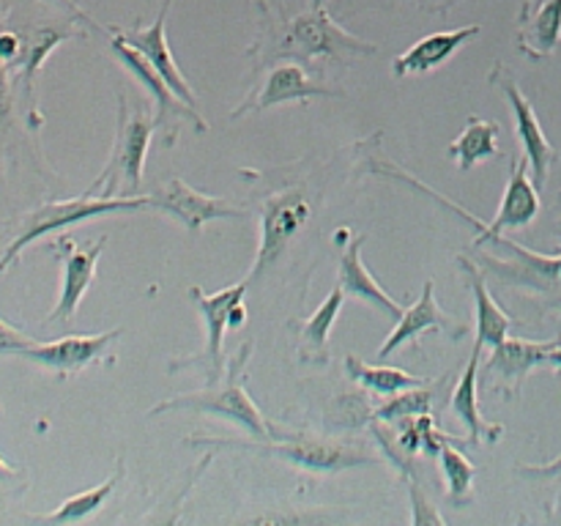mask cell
Here are the masks:
<instances>
[{"label": "cell", "instance_id": "32", "mask_svg": "<svg viewBox=\"0 0 561 526\" xmlns=\"http://www.w3.org/2000/svg\"><path fill=\"white\" fill-rule=\"evenodd\" d=\"M515 474H520L529 482H557L561 488V455L553 458L551 464H537V466H515Z\"/></svg>", "mask_w": 561, "mask_h": 526}, {"label": "cell", "instance_id": "40", "mask_svg": "<svg viewBox=\"0 0 561 526\" xmlns=\"http://www.w3.org/2000/svg\"><path fill=\"white\" fill-rule=\"evenodd\" d=\"M422 5H427V0H422Z\"/></svg>", "mask_w": 561, "mask_h": 526}, {"label": "cell", "instance_id": "11", "mask_svg": "<svg viewBox=\"0 0 561 526\" xmlns=\"http://www.w3.org/2000/svg\"><path fill=\"white\" fill-rule=\"evenodd\" d=\"M104 241H107V236H99L93 244L77 247L71 236H60L58 241L49 244V250L60 261V296L55 301V310L49 312L47 323H69L77 316L82 296L88 294L93 277H96L99 255L104 250Z\"/></svg>", "mask_w": 561, "mask_h": 526}, {"label": "cell", "instance_id": "5", "mask_svg": "<svg viewBox=\"0 0 561 526\" xmlns=\"http://www.w3.org/2000/svg\"><path fill=\"white\" fill-rule=\"evenodd\" d=\"M153 118H148L142 110H129L126 107V96H118V132H115L113 153H110V162L104 164L102 175L93 181V186L88 192L102 190L104 197H115L118 184L124 186V195H140L142 184V168H146L148 146H151L153 137Z\"/></svg>", "mask_w": 561, "mask_h": 526}, {"label": "cell", "instance_id": "22", "mask_svg": "<svg viewBox=\"0 0 561 526\" xmlns=\"http://www.w3.org/2000/svg\"><path fill=\"white\" fill-rule=\"evenodd\" d=\"M480 356L482 351L474 348L471 351L469 362H466V370L460 376V381L455 384L453 389V414L458 416L460 422L469 431V444H496L499 438L504 436V425H496V422H488L482 416L480 409Z\"/></svg>", "mask_w": 561, "mask_h": 526}, {"label": "cell", "instance_id": "12", "mask_svg": "<svg viewBox=\"0 0 561 526\" xmlns=\"http://www.w3.org/2000/svg\"><path fill=\"white\" fill-rule=\"evenodd\" d=\"M121 334H124V329L115 327L102 334H66V338L53 340V343L31 340L20 356L58 373V378H69L85 370L93 362L107 359L113 345L121 340Z\"/></svg>", "mask_w": 561, "mask_h": 526}, {"label": "cell", "instance_id": "20", "mask_svg": "<svg viewBox=\"0 0 561 526\" xmlns=\"http://www.w3.org/2000/svg\"><path fill=\"white\" fill-rule=\"evenodd\" d=\"M460 274H463L466 285L471 288V296H474V310H477V340L474 348H496L499 343L510 338V329H513V318L502 310L496 299L491 296L485 285V272H482L480 263L469 261L466 255L458 258Z\"/></svg>", "mask_w": 561, "mask_h": 526}, {"label": "cell", "instance_id": "13", "mask_svg": "<svg viewBox=\"0 0 561 526\" xmlns=\"http://www.w3.org/2000/svg\"><path fill=\"white\" fill-rule=\"evenodd\" d=\"M151 197L153 211H162L168 217L179 219L186 230H203V225L214 222V219H241L247 211L241 206H233L230 201L217 195H206V192L195 190L186 181L170 179L168 184L159 186Z\"/></svg>", "mask_w": 561, "mask_h": 526}, {"label": "cell", "instance_id": "16", "mask_svg": "<svg viewBox=\"0 0 561 526\" xmlns=\"http://www.w3.org/2000/svg\"><path fill=\"white\" fill-rule=\"evenodd\" d=\"M551 345L553 340L531 343V340L507 338L491 351V359L485 362V370L482 373L491 378L496 392L507 395V398H518L529 373H535L537 367H546Z\"/></svg>", "mask_w": 561, "mask_h": 526}, {"label": "cell", "instance_id": "14", "mask_svg": "<svg viewBox=\"0 0 561 526\" xmlns=\"http://www.w3.org/2000/svg\"><path fill=\"white\" fill-rule=\"evenodd\" d=\"M425 332H449V338L453 340H460L469 334V327H466L463 321H455L453 316H447V312L438 307L436 285H433V279H425L420 299H416L411 307H405L403 316L398 318L392 334H389V338L381 343V348H378V362L398 354L403 345L409 343L416 345Z\"/></svg>", "mask_w": 561, "mask_h": 526}, {"label": "cell", "instance_id": "24", "mask_svg": "<svg viewBox=\"0 0 561 526\" xmlns=\"http://www.w3.org/2000/svg\"><path fill=\"white\" fill-rule=\"evenodd\" d=\"M499 132H502V126H499L496 121L477 118V115H471V118L466 121L463 132H460V135L449 142L447 157L453 159V162L458 164L463 173H469V170H474L477 164H482V162H488V159L496 157Z\"/></svg>", "mask_w": 561, "mask_h": 526}, {"label": "cell", "instance_id": "19", "mask_svg": "<svg viewBox=\"0 0 561 526\" xmlns=\"http://www.w3.org/2000/svg\"><path fill=\"white\" fill-rule=\"evenodd\" d=\"M480 25H463L455 27V31H438L431 36L420 38L414 47H409L405 53H400L392 60V75L394 77H409V75H427V71L438 69V66L447 64L460 47L471 42L474 36H480Z\"/></svg>", "mask_w": 561, "mask_h": 526}, {"label": "cell", "instance_id": "23", "mask_svg": "<svg viewBox=\"0 0 561 526\" xmlns=\"http://www.w3.org/2000/svg\"><path fill=\"white\" fill-rule=\"evenodd\" d=\"M515 42L529 60L551 58L561 47V0L524 3Z\"/></svg>", "mask_w": 561, "mask_h": 526}, {"label": "cell", "instance_id": "41", "mask_svg": "<svg viewBox=\"0 0 561 526\" xmlns=\"http://www.w3.org/2000/svg\"><path fill=\"white\" fill-rule=\"evenodd\" d=\"M0 414H3V405H0Z\"/></svg>", "mask_w": 561, "mask_h": 526}, {"label": "cell", "instance_id": "35", "mask_svg": "<svg viewBox=\"0 0 561 526\" xmlns=\"http://www.w3.org/2000/svg\"><path fill=\"white\" fill-rule=\"evenodd\" d=\"M546 367H551V370L557 373V378H561V338H553L551 351H548Z\"/></svg>", "mask_w": 561, "mask_h": 526}, {"label": "cell", "instance_id": "36", "mask_svg": "<svg viewBox=\"0 0 561 526\" xmlns=\"http://www.w3.org/2000/svg\"><path fill=\"white\" fill-rule=\"evenodd\" d=\"M14 480H16V469L11 464H5V458L0 455V491H3L5 485H11Z\"/></svg>", "mask_w": 561, "mask_h": 526}, {"label": "cell", "instance_id": "29", "mask_svg": "<svg viewBox=\"0 0 561 526\" xmlns=\"http://www.w3.org/2000/svg\"><path fill=\"white\" fill-rule=\"evenodd\" d=\"M447 442H453L449 433H444L442 427L436 425L431 414L411 416V420H403V427H400L398 447L403 449L405 455H438Z\"/></svg>", "mask_w": 561, "mask_h": 526}, {"label": "cell", "instance_id": "15", "mask_svg": "<svg viewBox=\"0 0 561 526\" xmlns=\"http://www.w3.org/2000/svg\"><path fill=\"white\" fill-rule=\"evenodd\" d=\"M463 217H469V222H474L477 236H493V233H507V230H520L529 228L531 222L540 214V190L535 186L529 175V164L524 157L513 159V168H510V181L504 186L502 206H499L496 217L491 222H480V219L471 217L466 208H458Z\"/></svg>", "mask_w": 561, "mask_h": 526}, {"label": "cell", "instance_id": "7", "mask_svg": "<svg viewBox=\"0 0 561 526\" xmlns=\"http://www.w3.org/2000/svg\"><path fill=\"white\" fill-rule=\"evenodd\" d=\"M491 82H496V85L502 88L504 99H507L510 110H513L515 137H518L520 142V157L526 159V164H529L531 170V181H535L537 190H546L551 168L559 162V151L546 137V129H542L540 118H537L535 107H531V102L526 99V93L520 91L515 77L510 75L502 64H496V69H493Z\"/></svg>", "mask_w": 561, "mask_h": 526}, {"label": "cell", "instance_id": "28", "mask_svg": "<svg viewBox=\"0 0 561 526\" xmlns=\"http://www.w3.org/2000/svg\"><path fill=\"white\" fill-rule=\"evenodd\" d=\"M442 460V474L447 480V502L455 507H466L474 502V477L477 466L463 455V449L455 447V442H447L438 453Z\"/></svg>", "mask_w": 561, "mask_h": 526}, {"label": "cell", "instance_id": "38", "mask_svg": "<svg viewBox=\"0 0 561 526\" xmlns=\"http://www.w3.org/2000/svg\"><path fill=\"white\" fill-rule=\"evenodd\" d=\"M170 3H173V0H164V3H162V11H168V9H170Z\"/></svg>", "mask_w": 561, "mask_h": 526}, {"label": "cell", "instance_id": "8", "mask_svg": "<svg viewBox=\"0 0 561 526\" xmlns=\"http://www.w3.org/2000/svg\"><path fill=\"white\" fill-rule=\"evenodd\" d=\"M190 299L195 301L197 312L203 316V321H206V351H203L201 356H192V359H181V362H173V370H179V367H203L208 376V384H217L219 378L225 376V354H222V340H225V332L230 329V312H233V307L239 305V301H244V294H247V283H236V285H228V288H219L214 290V294H206V290L201 288V285H192L190 290Z\"/></svg>", "mask_w": 561, "mask_h": 526}, {"label": "cell", "instance_id": "2", "mask_svg": "<svg viewBox=\"0 0 561 526\" xmlns=\"http://www.w3.org/2000/svg\"><path fill=\"white\" fill-rule=\"evenodd\" d=\"M474 244H493L499 250H480L477 263L482 266V272L496 277L499 283L510 285V288L526 290V294L561 305V252L557 255L535 252L504 233L474 236Z\"/></svg>", "mask_w": 561, "mask_h": 526}, {"label": "cell", "instance_id": "9", "mask_svg": "<svg viewBox=\"0 0 561 526\" xmlns=\"http://www.w3.org/2000/svg\"><path fill=\"white\" fill-rule=\"evenodd\" d=\"M190 444H208V447H230V449H255V453H274L279 458L290 460L294 466L310 471H345L356 466L373 464L370 455L356 447H343L332 442H316V438H285L279 444L268 442H214V438H197Z\"/></svg>", "mask_w": 561, "mask_h": 526}, {"label": "cell", "instance_id": "31", "mask_svg": "<svg viewBox=\"0 0 561 526\" xmlns=\"http://www.w3.org/2000/svg\"><path fill=\"white\" fill-rule=\"evenodd\" d=\"M75 36V31H66V27H38L31 33L27 42H22V77H25V88L31 91L33 77L38 75L42 64L47 60V55L58 47L60 42Z\"/></svg>", "mask_w": 561, "mask_h": 526}, {"label": "cell", "instance_id": "33", "mask_svg": "<svg viewBox=\"0 0 561 526\" xmlns=\"http://www.w3.org/2000/svg\"><path fill=\"white\" fill-rule=\"evenodd\" d=\"M31 340L33 338H27L25 332H20V329L11 327V323H5L3 318H0V356H5V354L20 356L22 348H25Z\"/></svg>", "mask_w": 561, "mask_h": 526}, {"label": "cell", "instance_id": "3", "mask_svg": "<svg viewBox=\"0 0 561 526\" xmlns=\"http://www.w3.org/2000/svg\"><path fill=\"white\" fill-rule=\"evenodd\" d=\"M142 208H151V197L131 195V197H93L91 192L80 197H71V201H55L44 203L42 208H36L33 214H27L25 225L16 233V239L5 247V252L0 255V274L11 266V263L20 258V252L25 247H31L33 241L44 239L49 233H58V230L71 228V225L91 222V219L107 217V214H124V211H142Z\"/></svg>", "mask_w": 561, "mask_h": 526}, {"label": "cell", "instance_id": "26", "mask_svg": "<svg viewBox=\"0 0 561 526\" xmlns=\"http://www.w3.org/2000/svg\"><path fill=\"white\" fill-rule=\"evenodd\" d=\"M345 373L359 384L362 389L373 395H381V398H392V395L405 392V389L425 387V378L414 376L409 370H400V367H387V365H370V362L359 359V356L348 354L345 356Z\"/></svg>", "mask_w": 561, "mask_h": 526}, {"label": "cell", "instance_id": "34", "mask_svg": "<svg viewBox=\"0 0 561 526\" xmlns=\"http://www.w3.org/2000/svg\"><path fill=\"white\" fill-rule=\"evenodd\" d=\"M9 110H11V93H9V77H5V64L0 60V132L9 124Z\"/></svg>", "mask_w": 561, "mask_h": 526}, {"label": "cell", "instance_id": "25", "mask_svg": "<svg viewBox=\"0 0 561 526\" xmlns=\"http://www.w3.org/2000/svg\"><path fill=\"white\" fill-rule=\"evenodd\" d=\"M345 290L343 285H334L332 294L318 305V310L301 323L299 329V343H301V356L305 362H312V365H323L329 362V338H332V329L337 323L340 310H343Z\"/></svg>", "mask_w": 561, "mask_h": 526}, {"label": "cell", "instance_id": "37", "mask_svg": "<svg viewBox=\"0 0 561 526\" xmlns=\"http://www.w3.org/2000/svg\"><path fill=\"white\" fill-rule=\"evenodd\" d=\"M553 233H557L559 241H561V217L557 219V225H553Z\"/></svg>", "mask_w": 561, "mask_h": 526}, {"label": "cell", "instance_id": "27", "mask_svg": "<svg viewBox=\"0 0 561 526\" xmlns=\"http://www.w3.org/2000/svg\"><path fill=\"white\" fill-rule=\"evenodd\" d=\"M121 477H124V464L118 460V464H115L113 477H107L104 482H99V485L91 488V491H82V493H77V496H69L58 510L42 515V521H47V524H75V521L91 518V515L99 513V510H102V504L107 502L110 493H113L115 485L121 482Z\"/></svg>", "mask_w": 561, "mask_h": 526}, {"label": "cell", "instance_id": "17", "mask_svg": "<svg viewBox=\"0 0 561 526\" xmlns=\"http://www.w3.org/2000/svg\"><path fill=\"white\" fill-rule=\"evenodd\" d=\"M164 16H168V11H159V16L153 20V25L131 27V31H115V33H118L126 44H131V47H135L137 53H140L142 58H146L148 64H151L153 69L164 77V82L173 88V93L181 99V102L190 104L192 110H197V113H201L195 91H192V85H190V80L184 77V71L179 69V60L173 58L168 33H164Z\"/></svg>", "mask_w": 561, "mask_h": 526}, {"label": "cell", "instance_id": "18", "mask_svg": "<svg viewBox=\"0 0 561 526\" xmlns=\"http://www.w3.org/2000/svg\"><path fill=\"white\" fill-rule=\"evenodd\" d=\"M316 96H343V91H334V88L316 85V82L307 77V71L301 69L299 64H277L268 71L266 82L257 93H252L241 107L233 110V118H241V115L252 113V110H268L274 104L285 102H307V99Z\"/></svg>", "mask_w": 561, "mask_h": 526}, {"label": "cell", "instance_id": "21", "mask_svg": "<svg viewBox=\"0 0 561 526\" xmlns=\"http://www.w3.org/2000/svg\"><path fill=\"white\" fill-rule=\"evenodd\" d=\"M365 241L367 236L362 233L345 247L343 258H340V285H343L345 296L365 301L367 307H373V310L383 312L387 318L398 321L405 312V307L400 305L398 299H392V296L378 285V279L373 277L370 268L362 263V247H365Z\"/></svg>", "mask_w": 561, "mask_h": 526}, {"label": "cell", "instance_id": "39", "mask_svg": "<svg viewBox=\"0 0 561 526\" xmlns=\"http://www.w3.org/2000/svg\"><path fill=\"white\" fill-rule=\"evenodd\" d=\"M526 3H542V0H526Z\"/></svg>", "mask_w": 561, "mask_h": 526}, {"label": "cell", "instance_id": "1", "mask_svg": "<svg viewBox=\"0 0 561 526\" xmlns=\"http://www.w3.org/2000/svg\"><path fill=\"white\" fill-rule=\"evenodd\" d=\"M252 356V343H244L239 354H233L225 365V376L217 384H208L203 392L179 395L148 409V416H159L164 411H197V414H214L222 420L236 422L244 427L257 442H274V427L263 420L261 409L247 395V362Z\"/></svg>", "mask_w": 561, "mask_h": 526}, {"label": "cell", "instance_id": "6", "mask_svg": "<svg viewBox=\"0 0 561 526\" xmlns=\"http://www.w3.org/2000/svg\"><path fill=\"white\" fill-rule=\"evenodd\" d=\"M310 214V201H307L305 192L299 190L277 192V195H268L266 201H263L261 241H257V255L255 261H252L250 274L244 277L247 285L255 283L257 277H263V274L285 255L288 244L299 236V230L305 228Z\"/></svg>", "mask_w": 561, "mask_h": 526}, {"label": "cell", "instance_id": "30", "mask_svg": "<svg viewBox=\"0 0 561 526\" xmlns=\"http://www.w3.org/2000/svg\"><path fill=\"white\" fill-rule=\"evenodd\" d=\"M433 398H436V384H433V387L405 389V392L392 395L387 403L378 405V409L373 411V422H383V425H392V422L411 420V416L431 414Z\"/></svg>", "mask_w": 561, "mask_h": 526}, {"label": "cell", "instance_id": "10", "mask_svg": "<svg viewBox=\"0 0 561 526\" xmlns=\"http://www.w3.org/2000/svg\"><path fill=\"white\" fill-rule=\"evenodd\" d=\"M113 53L118 55L121 64H124L126 69L135 75V80L146 88V93L153 99V104H157V113H153V126L168 132V137H164V146H173V142L179 140V135H175V132H179L181 118H190L197 129L208 132V124L203 121V115L197 113V110H192L190 104L181 102V99L173 93V88L164 82V77L159 75V71L153 69V66L148 64V60L142 58V55L137 53L131 44H126L118 33L113 36Z\"/></svg>", "mask_w": 561, "mask_h": 526}, {"label": "cell", "instance_id": "4", "mask_svg": "<svg viewBox=\"0 0 561 526\" xmlns=\"http://www.w3.org/2000/svg\"><path fill=\"white\" fill-rule=\"evenodd\" d=\"M272 53L261 58L263 66L277 64L279 58L294 60H316V58H343V55H373L376 44H367L362 38L351 36L340 25H334L332 16L323 11L301 14L283 27L272 44Z\"/></svg>", "mask_w": 561, "mask_h": 526}]
</instances>
